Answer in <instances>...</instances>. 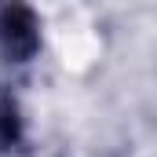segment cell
I'll return each instance as SVG.
<instances>
[{
    "instance_id": "cell-2",
    "label": "cell",
    "mask_w": 157,
    "mask_h": 157,
    "mask_svg": "<svg viewBox=\"0 0 157 157\" xmlns=\"http://www.w3.org/2000/svg\"><path fill=\"white\" fill-rule=\"evenodd\" d=\"M18 139V113L15 106H4L0 110V143H15Z\"/></svg>"
},
{
    "instance_id": "cell-1",
    "label": "cell",
    "mask_w": 157,
    "mask_h": 157,
    "mask_svg": "<svg viewBox=\"0 0 157 157\" xmlns=\"http://www.w3.org/2000/svg\"><path fill=\"white\" fill-rule=\"evenodd\" d=\"M0 48L11 62L33 59V51L40 48V33H37V22H33L29 7H22V4L4 7V15H0Z\"/></svg>"
}]
</instances>
